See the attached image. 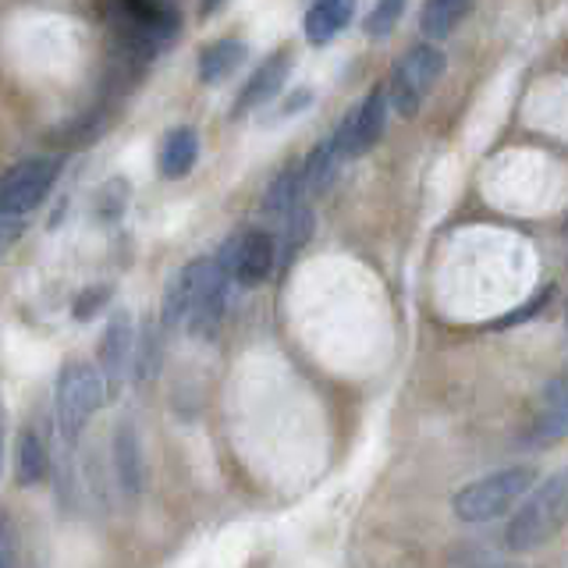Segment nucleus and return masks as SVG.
<instances>
[{
	"label": "nucleus",
	"instance_id": "aec40b11",
	"mask_svg": "<svg viewBox=\"0 0 568 568\" xmlns=\"http://www.w3.org/2000/svg\"><path fill=\"white\" fill-rule=\"evenodd\" d=\"M242 61H245V43H239V40H217L213 47L203 50V58H200V79H203L206 85H217V82H224Z\"/></svg>",
	"mask_w": 568,
	"mask_h": 568
},
{
	"label": "nucleus",
	"instance_id": "6ab92c4d",
	"mask_svg": "<svg viewBox=\"0 0 568 568\" xmlns=\"http://www.w3.org/2000/svg\"><path fill=\"white\" fill-rule=\"evenodd\" d=\"M473 0H426V8L419 14V29L430 40H444L458 29V22L466 18Z\"/></svg>",
	"mask_w": 568,
	"mask_h": 568
},
{
	"label": "nucleus",
	"instance_id": "39448f33",
	"mask_svg": "<svg viewBox=\"0 0 568 568\" xmlns=\"http://www.w3.org/2000/svg\"><path fill=\"white\" fill-rule=\"evenodd\" d=\"M61 164L53 156H32V160H18L14 168L0 174V217H22V213L36 210L50 185L58 182Z\"/></svg>",
	"mask_w": 568,
	"mask_h": 568
},
{
	"label": "nucleus",
	"instance_id": "dca6fc26",
	"mask_svg": "<svg viewBox=\"0 0 568 568\" xmlns=\"http://www.w3.org/2000/svg\"><path fill=\"white\" fill-rule=\"evenodd\" d=\"M352 14H355V0H316L306 14V40L313 47L331 43L352 22Z\"/></svg>",
	"mask_w": 568,
	"mask_h": 568
},
{
	"label": "nucleus",
	"instance_id": "f3484780",
	"mask_svg": "<svg viewBox=\"0 0 568 568\" xmlns=\"http://www.w3.org/2000/svg\"><path fill=\"white\" fill-rule=\"evenodd\" d=\"M47 469H50L47 444H43V437L29 426V430H22V437H18V452H14V479H18V487H36V484H43Z\"/></svg>",
	"mask_w": 568,
	"mask_h": 568
},
{
	"label": "nucleus",
	"instance_id": "a878e982",
	"mask_svg": "<svg viewBox=\"0 0 568 568\" xmlns=\"http://www.w3.org/2000/svg\"><path fill=\"white\" fill-rule=\"evenodd\" d=\"M106 302H111V288H89L85 295H79V302H75V320H93Z\"/></svg>",
	"mask_w": 568,
	"mask_h": 568
},
{
	"label": "nucleus",
	"instance_id": "2eb2a0df",
	"mask_svg": "<svg viewBox=\"0 0 568 568\" xmlns=\"http://www.w3.org/2000/svg\"><path fill=\"white\" fill-rule=\"evenodd\" d=\"M302 189H306V178H302V168H284L271 189L263 195V217L271 224H284L292 217V213L302 206Z\"/></svg>",
	"mask_w": 568,
	"mask_h": 568
},
{
	"label": "nucleus",
	"instance_id": "9b49d317",
	"mask_svg": "<svg viewBox=\"0 0 568 568\" xmlns=\"http://www.w3.org/2000/svg\"><path fill=\"white\" fill-rule=\"evenodd\" d=\"M206 266L210 260H189L182 271H178L168 284V292H164V302H160V327L164 331H174V327H182L189 313H192V302L195 295H200V284H203V274H206Z\"/></svg>",
	"mask_w": 568,
	"mask_h": 568
},
{
	"label": "nucleus",
	"instance_id": "f03ea898",
	"mask_svg": "<svg viewBox=\"0 0 568 568\" xmlns=\"http://www.w3.org/2000/svg\"><path fill=\"white\" fill-rule=\"evenodd\" d=\"M106 395L111 390H106L100 366L64 363V369L58 373V387H53V423H58V434L68 448L82 437L89 419L103 408Z\"/></svg>",
	"mask_w": 568,
	"mask_h": 568
},
{
	"label": "nucleus",
	"instance_id": "1a4fd4ad",
	"mask_svg": "<svg viewBox=\"0 0 568 568\" xmlns=\"http://www.w3.org/2000/svg\"><path fill=\"white\" fill-rule=\"evenodd\" d=\"M348 139H352V118H345L337 129L320 142V146L310 153L306 168H302V178H306V192H327L331 182L342 171V164H348Z\"/></svg>",
	"mask_w": 568,
	"mask_h": 568
},
{
	"label": "nucleus",
	"instance_id": "a211bd4d",
	"mask_svg": "<svg viewBox=\"0 0 568 568\" xmlns=\"http://www.w3.org/2000/svg\"><path fill=\"white\" fill-rule=\"evenodd\" d=\"M195 160H200V139L192 129H174L164 139V150H160V174L164 178H185Z\"/></svg>",
	"mask_w": 568,
	"mask_h": 568
},
{
	"label": "nucleus",
	"instance_id": "5701e85b",
	"mask_svg": "<svg viewBox=\"0 0 568 568\" xmlns=\"http://www.w3.org/2000/svg\"><path fill=\"white\" fill-rule=\"evenodd\" d=\"M313 235V210L310 206H298L288 221H284V260H295L302 253V245L310 242Z\"/></svg>",
	"mask_w": 568,
	"mask_h": 568
},
{
	"label": "nucleus",
	"instance_id": "20e7f679",
	"mask_svg": "<svg viewBox=\"0 0 568 568\" xmlns=\"http://www.w3.org/2000/svg\"><path fill=\"white\" fill-rule=\"evenodd\" d=\"M440 75H444V50H437L434 43L413 47L395 64V71H390V85H387L390 106L402 118H416L426 93L437 85Z\"/></svg>",
	"mask_w": 568,
	"mask_h": 568
},
{
	"label": "nucleus",
	"instance_id": "f8f14e48",
	"mask_svg": "<svg viewBox=\"0 0 568 568\" xmlns=\"http://www.w3.org/2000/svg\"><path fill=\"white\" fill-rule=\"evenodd\" d=\"M561 437H568V369L544 387L540 413L529 426L526 444H537V448H544V444H555Z\"/></svg>",
	"mask_w": 568,
	"mask_h": 568
},
{
	"label": "nucleus",
	"instance_id": "b1692460",
	"mask_svg": "<svg viewBox=\"0 0 568 568\" xmlns=\"http://www.w3.org/2000/svg\"><path fill=\"white\" fill-rule=\"evenodd\" d=\"M405 4H408V0H377V8H373L369 18H366V32L373 36V40H384V36H390L398 29Z\"/></svg>",
	"mask_w": 568,
	"mask_h": 568
},
{
	"label": "nucleus",
	"instance_id": "4be33fe9",
	"mask_svg": "<svg viewBox=\"0 0 568 568\" xmlns=\"http://www.w3.org/2000/svg\"><path fill=\"white\" fill-rule=\"evenodd\" d=\"M444 568H505V561H501V555H494L490 547L466 540V544H458L452 550L448 565H444Z\"/></svg>",
	"mask_w": 568,
	"mask_h": 568
},
{
	"label": "nucleus",
	"instance_id": "bb28decb",
	"mask_svg": "<svg viewBox=\"0 0 568 568\" xmlns=\"http://www.w3.org/2000/svg\"><path fill=\"white\" fill-rule=\"evenodd\" d=\"M22 221H14V217H0V248H8L14 245L18 239H22Z\"/></svg>",
	"mask_w": 568,
	"mask_h": 568
},
{
	"label": "nucleus",
	"instance_id": "cd10ccee",
	"mask_svg": "<svg viewBox=\"0 0 568 568\" xmlns=\"http://www.w3.org/2000/svg\"><path fill=\"white\" fill-rule=\"evenodd\" d=\"M544 298H550V292L547 295H540V298H532L529 306L523 310V313H511V316H505V320H497V327H511V324H523V320H529L532 313H537L540 306H544Z\"/></svg>",
	"mask_w": 568,
	"mask_h": 568
},
{
	"label": "nucleus",
	"instance_id": "7ed1b4c3",
	"mask_svg": "<svg viewBox=\"0 0 568 568\" xmlns=\"http://www.w3.org/2000/svg\"><path fill=\"white\" fill-rule=\"evenodd\" d=\"M532 479H537V469L532 466L497 469L490 476L473 479L469 487H462L455 494L452 508L462 523H494L515 508V501H519V497L532 487Z\"/></svg>",
	"mask_w": 568,
	"mask_h": 568
},
{
	"label": "nucleus",
	"instance_id": "423d86ee",
	"mask_svg": "<svg viewBox=\"0 0 568 568\" xmlns=\"http://www.w3.org/2000/svg\"><path fill=\"white\" fill-rule=\"evenodd\" d=\"M235 281V239H231L217 260H210L203 284H200V295L192 302V313H189V331L192 337H213L217 327L224 324V313H227V288Z\"/></svg>",
	"mask_w": 568,
	"mask_h": 568
},
{
	"label": "nucleus",
	"instance_id": "9d476101",
	"mask_svg": "<svg viewBox=\"0 0 568 568\" xmlns=\"http://www.w3.org/2000/svg\"><path fill=\"white\" fill-rule=\"evenodd\" d=\"M274 263H277V245H274L271 231L253 227L235 239V281L242 288H256V284H263L274 274Z\"/></svg>",
	"mask_w": 568,
	"mask_h": 568
},
{
	"label": "nucleus",
	"instance_id": "4468645a",
	"mask_svg": "<svg viewBox=\"0 0 568 568\" xmlns=\"http://www.w3.org/2000/svg\"><path fill=\"white\" fill-rule=\"evenodd\" d=\"M384 124H387V97L381 89H369L366 100L355 106L352 114V139H348V153L352 156H363L377 146V139L384 135Z\"/></svg>",
	"mask_w": 568,
	"mask_h": 568
},
{
	"label": "nucleus",
	"instance_id": "0eeeda50",
	"mask_svg": "<svg viewBox=\"0 0 568 568\" xmlns=\"http://www.w3.org/2000/svg\"><path fill=\"white\" fill-rule=\"evenodd\" d=\"M135 327L129 313H114L111 324H106L103 337H100V373L106 381V390H118V384L124 381V373L132 369V355H135Z\"/></svg>",
	"mask_w": 568,
	"mask_h": 568
},
{
	"label": "nucleus",
	"instance_id": "393cba45",
	"mask_svg": "<svg viewBox=\"0 0 568 568\" xmlns=\"http://www.w3.org/2000/svg\"><path fill=\"white\" fill-rule=\"evenodd\" d=\"M0 568H18V526L8 511H0Z\"/></svg>",
	"mask_w": 568,
	"mask_h": 568
},
{
	"label": "nucleus",
	"instance_id": "c756f323",
	"mask_svg": "<svg viewBox=\"0 0 568 568\" xmlns=\"http://www.w3.org/2000/svg\"><path fill=\"white\" fill-rule=\"evenodd\" d=\"M0 469H4V437H0Z\"/></svg>",
	"mask_w": 568,
	"mask_h": 568
},
{
	"label": "nucleus",
	"instance_id": "6e6552de",
	"mask_svg": "<svg viewBox=\"0 0 568 568\" xmlns=\"http://www.w3.org/2000/svg\"><path fill=\"white\" fill-rule=\"evenodd\" d=\"M111 458H114V476H118L121 494L129 497V501H139L142 490H146V458H142V440L129 419L118 423L114 440H111Z\"/></svg>",
	"mask_w": 568,
	"mask_h": 568
},
{
	"label": "nucleus",
	"instance_id": "412c9836",
	"mask_svg": "<svg viewBox=\"0 0 568 568\" xmlns=\"http://www.w3.org/2000/svg\"><path fill=\"white\" fill-rule=\"evenodd\" d=\"M160 331L164 327H156V324H146L139 331L135 337V355H132V381L142 387V384H150L156 373H160V355H164V337H160Z\"/></svg>",
	"mask_w": 568,
	"mask_h": 568
},
{
	"label": "nucleus",
	"instance_id": "f257e3e1",
	"mask_svg": "<svg viewBox=\"0 0 568 568\" xmlns=\"http://www.w3.org/2000/svg\"><path fill=\"white\" fill-rule=\"evenodd\" d=\"M565 526H568V473H555L511 515V523L505 529V544L511 550H540Z\"/></svg>",
	"mask_w": 568,
	"mask_h": 568
},
{
	"label": "nucleus",
	"instance_id": "ddd939ff",
	"mask_svg": "<svg viewBox=\"0 0 568 568\" xmlns=\"http://www.w3.org/2000/svg\"><path fill=\"white\" fill-rule=\"evenodd\" d=\"M288 71H292V50L288 47H281L277 53H271L256 71H253V79H248L245 85H242V93H239V100H235V118H242V114H248V111H256V106H263V103H271L274 100V93L284 85V79H288Z\"/></svg>",
	"mask_w": 568,
	"mask_h": 568
},
{
	"label": "nucleus",
	"instance_id": "c85d7f7f",
	"mask_svg": "<svg viewBox=\"0 0 568 568\" xmlns=\"http://www.w3.org/2000/svg\"><path fill=\"white\" fill-rule=\"evenodd\" d=\"M221 4H224V0H203V4H200V11H203V14H213V11H217Z\"/></svg>",
	"mask_w": 568,
	"mask_h": 568
},
{
	"label": "nucleus",
	"instance_id": "7c9ffc66",
	"mask_svg": "<svg viewBox=\"0 0 568 568\" xmlns=\"http://www.w3.org/2000/svg\"><path fill=\"white\" fill-rule=\"evenodd\" d=\"M561 231H565V239H568V217H565V227Z\"/></svg>",
	"mask_w": 568,
	"mask_h": 568
}]
</instances>
